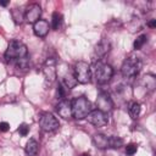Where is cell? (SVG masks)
Returning <instances> with one entry per match:
<instances>
[{
    "label": "cell",
    "instance_id": "d4e9b609",
    "mask_svg": "<svg viewBox=\"0 0 156 156\" xmlns=\"http://www.w3.org/2000/svg\"><path fill=\"white\" fill-rule=\"evenodd\" d=\"M18 133L22 135V136H26L27 134H28V132H29V127H28V124H26V123H22L20 127H18Z\"/></svg>",
    "mask_w": 156,
    "mask_h": 156
},
{
    "label": "cell",
    "instance_id": "d6986e66",
    "mask_svg": "<svg viewBox=\"0 0 156 156\" xmlns=\"http://www.w3.org/2000/svg\"><path fill=\"white\" fill-rule=\"evenodd\" d=\"M77 83H78L77 79H76L74 76L71 74V73H68V74H66V76L63 77V84H65V87L68 88V89L74 88V87L77 85Z\"/></svg>",
    "mask_w": 156,
    "mask_h": 156
},
{
    "label": "cell",
    "instance_id": "4316f807",
    "mask_svg": "<svg viewBox=\"0 0 156 156\" xmlns=\"http://www.w3.org/2000/svg\"><path fill=\"white\" fill-rule=\"evenodd\" d=\"M9 129H10V124H9L7 122H0V132L5 133V132H7Z\"/></svg>",
    "mask_w": 156,
    "mask_h": 156
},
{
    "label": "cell",
    "instance_id": "8992f818",
    "mask_svg": "<svg viewBox=\"0 0 156 156\" xmlns=\"http://www.w3.org/2000/svg\"><path fill=\"white\" fill-rule=\"evenodd\" d=\"M39 126L44 132H54L60 127V122L52 113L44 112L39 118Z\"/></svg>",
    "mask_w": 156,
    "mask_h": 156
},
{
    "label": "cell",
    "instance_id": "f1b7e54d",
    "mask_svg": "<svg viewBox=\"0 0 156 156\" xmlns=\"http://www.w3.org/2000/svg\"><path fill=\"white\" fill-rule=\"evenodd\" d=\"M9 5V1H2L0 0V6H7Z\"/></svg>",
    "mask_w": 156,
    "mask_h": 156
},
{
    "label": "cell",
    "instance_id": "2e32d148",
    "mask_svg": "<svg viewBox=\"0 0 156 156\" xmlns=\"http://www.w3.org/2000/svg\"><path fill=\"white\" fill-rule=\"evenodd\" d=\"M140 111H141V107H140V104H139V102L134 101V102H132V104L129 105L128 112H129V115H130V117H132L133 119H135L136 117H139Z\"/></svg>",
    "mask_w": 156,
    "mask_h": 156
},
{
    "label": "cell",
    "instance_id": "30bf717a",
    "mask_svg": "<svg viewBox=\"0 0 156 156\" xmlns=\"http://www.w3.org/2000/svg\"><path fill=\"white\" fill-rule=\"evenodd\" d=\"M40 15H41V7L39 6V4H30L24 11V20L34 24L38 20H40Z\"/></svg>",
    "mask_w": 156,
    "mask_h": 156
},
{
    "label": "cell",
    "instance_id": "f546056e",
    "mask_svg": "<svg viewBox=\"0 0 156 156\" xmlns=\"http://www.w3.org/2000/svg\"><path fill=\"white\" fill-rule=\"evenodd\" d=\"M80 156H89V155H87V154H83V155H80Z\"/></svg>",
    "mask_w": 156,
    "mask_h": 156
},
{
    "label": "cell",
    "instance_id": "3957f363",
    "mask_svg": "<svg viewBox=\"0 0 156 156\" xmlns=\"http://www.w3.org/2000/svg\"><path fill=\"white\" fill-rule=\"evenodd\" d=\"M141 69V61L139 57L134 55H129L128 57L124 58L122 67H121V73L124 78H135Z\"/></svg>",
    "mask_w": 156,
    "mask_h": 156
},
{
    "label": "cell",
    "instance_id": "e0dca14e",
    "mask_svg": "<svg viewBox=\"0 0 156 156\" xmlns=\"http://www.w3.org/2000/svg\"><path fill=\"white\" fill-rule=\"evenodd\" d=\"M11 16H12V20H13V22L16 24H21L23 22V20H24V13L17 7L11 10Z\"/></svg>",
    "mask_w": 156,
    "mask_h": 156
},
{
    "label": "cell",
    "instance_id": "5bb4252c",
    "mask_svg": "<svg viewBox=\"0 0 156 156\" xmlns=\"http://www.w3.org/2000/svg\"><path fill=\"white\" fill-rule=\"evenodd\" d=\"M111 49V44L107 39H101L96 45H95V55L98 57H104Z\"/></svg>",
    "mask_w": 156,
    "mask_h": 156
},
{
    "label": "cell",
    "instance_id": "52a82bcc",
    "mask_svg": "<svg viewBox=\"0 0 156 156\" xmlns=\"http://www.w3.org/2000/svg\"><path fill=\"white\" fill-rule=\"evenodd\" d=\"M43 74L45 77V82L51 84L56 79V60L54 57H48L43 65Z\"/></svg>",
    "mask_w": 156,
    "mask_h": 156
},
{
    "label": "cell",
    "instance_id": "cb8c5ba5",
    "mask_svg": "<svg viewBox=\"0 0 156 156\" xmlns=\"http://www.w3.org/2000/svg\"><path fill=\"white\" fill-rule=\"evenodd\" d=\"M136 150H138V145L134 144V143H130V144H128V145L126 146V154H127L128 156L134 155V154L136 152Z\"/></svg>",
    "mask_w": 156,
    "mask_h": 156
},
{
    "label": "cell",
    "instance_id": "ac0fdd59",
    "mask_svg": "<svg viewBox=\"0 0 156 156\" xmlns=\"http://www.w3.org/2000/svg\"><path fill=\"white\" fill-rule=\"evenodd\" d=\"M62 20H63V17H62L61 13L54 12V13H52V21H51V27H52V29H55V30L60 29L61 26H62Z\"/></svg>",
    "mask_w": 156,
    "mask_h": 156
},
{
    "label": "cell",
    "instance_id": "484cf974",
    "mask_svg": "<svg viewBox=\"0 0 156 156\" xmlns=\"http://www.w3.org/2000/svg\"><path fill=\"white\" fill-rule=\"evenodd\" d=\"M63 98H65V88L62 84H58L57 85V99L63 100Z\"/></svg>",
    "mask_w": 156,
    "mask_h": 156
},
{
    "label": "cell",
    "instance_id": "8fae6325",
    "mask_svg": "<svg viewBox=\"0 0 156 156\" xmlns=\"http://www.w3.org/2000/svg\"><path fill=\"white\" fill-rule=\"evenodd\" d=\"M56 111L58 113L60 117L65 118V119H68L72 117V106H71V101L69 100H61L57 106H56Z\"/></svg>",
    "mask_w": 156,
    "mask_h": 156
},
{
    "label": "cell",
    "instance_id": "7a4b0ae2",
    "mask_svg": "<svg viewBox=\"0 0 156 156\" xmlns=\"http://www.w3.org/2000/svg\"><path fill=\"white\" fill-rule=\"evenodd\" d=\"M72 106V117L76 119H83L85 118L89 112L93 110L91 102L85 96H78L71 101Z\"/></svg>",
    "mask_w": 156,
    "mask_h": 156
},
{
    "label": "cell",
    "instance_id": "277c9868",
    "mask_svg": "<svg viewBox=\"0 0 156 156\" xmlns=\"http://www.w3.org/2000/svg\"><path fill=\"white\" fill-rule=\"evenodd\" d=\"M94 67H95L94 68V76H95V79L99 84H106L107 82L111 80V78L113 76V68L111 65L98 61Z\"/></svg>",
    "mask_w": 156,
    "mask_h": 156
},
{
    "label": "cell",
    "instance_id": "5b68a950",
    "mask_svg": "<svg viewBox=\"0 0 156 156\" xmlns=\"http://www.w3.org/2000/svg\"><path fill=\"white\" fill-rule=\"evenodd\" d=\"M73 76L77 79L78 83L80 84H88L91 79V69H90V65L85 61H78L74 65L73 68Z\"/></svg>",
    "mask_w": 156,
    "mask_h": 156
},
{
    "label": "cell",
    "instance_id": "9c48e42d",
    "mask_svg": "<svg viewBox=\"0 0 156 156\" xmlns=\"http://www.w3.org/2000/svg\"><path fill=\"white\" fill-rule=\"evenodd\" d=\"M96 106H98V110L107 113L108 111L112 110L113 107V102H112V99L110 96V94L107 91H100L98 94V98H96Z\"/></svg>",
    "mask_w": 156,
    "mask_h": 156
},
{
    "label": "cell",
    "instance_id": "44dd1931",
    "mask_svg": "<svg viewBox=\"0 0 156 156\" xmlns=\"http://www.w3.org/2000/svg\"><path fill=\"white\" fill-rule=\"evenodd\" d=\"M123 146V139L119 136H110V149H119Z\"/></svg>",
    "mask_w": 156,
    "mask_h": 156
},
{
    "label": "cell",
    "instance_id": "6da1fadb",
    "mask_svg": "<svg viewBox=\"0 0 156 156\" xmlns=\"http://www.w3.org/2000/svg\"><path fill=\"white\" fill-rule=\"evenodd\" d=\"M27 56H28V49L20 40H11L7 45V49H6L5 55H4V57L7 62L17 61V60L27 57Z\"/></svg>",
    "mask_w": 156,
    "mask_h": 156
},
{
    "label": "cell",
    "instance_id": "ba28073f",
    "mask_svg": "<svg viewBox=\"0 0 156 156\" xmlns=\"http://www.w3.org/2000/svg\"><path fill=\"white\" fill-rule=\"evenodd\" d=\"M85 118L88 119V122L90 124H93L95 127H104L108 123L107 115L100 110H91Z\"/></svg>",
    "mask_w": 156,
    "mask_h": 156
},
{
    "label": "cell",
    "instance_id": "7c38bea8",
    "mask_svg": "<svg viewBox=\"0 0 156 156\" xmlns=\"http://www.w3.org/2000/svg\"><path fill=\"white\" fill-rule=\"evenodd\" d=\"M49 29H50V26H49V22L45 21V20H38L34 24H33V32L37 37L39 38H44L46 37V34L49 33Z\"/></svg>",
    "mask_w": 156,
    "mask_h": 156
},
{
    "label": "cell",
    "instance_id": "ffe728a7",
    "mask_svg": "<svg viewBox=\"0 0 156 156\" xmlns=\"http://www.w3.org/2000/svg\"><path fill=\"white\" fill-rule=\"evenodd\" d=\"M146 40H147L146 34H141V35H139V37L134 40V44H133L134 49H135V50H140V49L144 46V44L146 43Z\"/></svg>",
    "mask_w": 156,
    "mask_h": 156
},
{
    "label": "cell",
    "instance_id": "83f0119b",
    "mask_svg": "<svg viewBox=\"0 0 156 156\" xmlns=\"http://www.w3.org/2000/svg\"><path fill=\"white\" fill-rule=\"evenodd\" d=\"M147 26H149V27H151V28L156 27V20H151V21L147 23Z\"/></svg>",
    "mask_w": 156,
    "mask_h": 156
},
{
    "label": "cell",
    "instance_id": "4fadbf2b",
    "mask_svg": "<svg viewBox=\"0 0 156 156\" xmlns=\"http://www.w3.org/2000/svg\"><path fill=\"white\" fill-rule=\"evenodd\" d=\"M93 144L95 145V147L98 149H110V136H106L104 134H94L93 135Z\"/></svg>",
    "mask_w": 156,
    "mask_h": 156
},
{
    "label": "cell",
    "instance_id": "9a60e30c",
    "mask_svg": "<svg viewBox=\"0 0 156 156\" xmlns=\"http://www.w3.org/2000/svg\"><path fill=\"white\" fill-rule=\"evenodd\" d=\"M38 150H39V144L35 139H29L28 143L26 144V147H24V151L28 156H35L38 154Z\"/></svg>",
    "mask_w": 156,
    "mask_h": 156
},
{
    "label": "cell",
    "instance_id": "7402d4cb",
    "mask_svg": "<svg viewBox=\"0 0 156 156\" xmlns=\"http://www.w3.org/2000/svg\"><path fill=\"white\" fill-rule=\"evenodd\" d=\"M144 82L146 84V89H149L150 91L155 89V77L152 74H146L144 77Z\"/></svg>",
    "mask_w": 156,
    "mask_h": 156
},
{
    "label": "cell",
    "instance_id": "603a6c76",
    "mask_svg": "<svg viewBox=\"0 0 156 156\" xmlns=\"http://www.w3.org/2000/svg\"><path fill=\"white\" fill-rule=\"evenodd\" d=\"M16 62V68L18 69H27L28 66H29V60H28V56L27 57H23V58H20Z\"/></svg>",
    "mask_w": 156,
    "mask_h": 156
}]
</instances>
